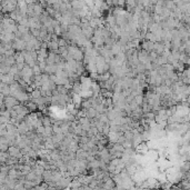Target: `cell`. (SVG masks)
Listing matches in <instances>:
<instances>
[{
	"label": "cell",
	"instance_id": "1",
	"mask_svg": "<svg viewBox=\"0 0 190 190\" xmlns=\"http://www.w3.org/2000/svg\"><path fill=\"white\" fill-rule=\"evenodd\" d=\"M47 45H48V48H49L50 51H57V49H58L59 45L57 41H52V40H50L49 42H47Z\"/></svg>",
	"mask_w": 190,
	"mask_h": 190
},
{
	"label": "cell",
	"instance_id": "2",
	"mask_svg": "<svg viewBox=\"0 0 190 190\" xmlns=\"http://www.w3.org/2000/svg\"><path fill=\"white\" fill-rule=\"evenodd\" d=\"M145 38H146L147 40H149V41H152V42L157 41V37H156V34H155V33H152V32H150V31L146 33Z\"/></svg>",
	"mask_w": 190,
	"mask_h": 190
},
{
	"label": "cell",
	"instance_id": "3",
	"mask_svg": "<svg viewBox=\"0 0 190 190\" xmlns=\"http://www.w3.org/2000/svg\"><path fill=\"white\" fill-rule=\"evenodd\" d=\"M40 96H41V90H38V89L33 90L32 93H31V97H32L33 99H36V98H39Z\"/></svg>",
	"mask_w": 190,
	"mask_h": 190
},
{
	"label": "cell",
	"instance_id": "4",
	"mask_svg": "<svg viewBox=\"0 0 190 190\" xmlns=\"http://www.w3.org/2000/svg\"><path fill=\"white\" fill-rule=\"evenodd\" d=\"M81 106H82L83 109H88V108L92 107V105H91L90 99H89V100H86V101H83L82 103H81Z\"/></svg>",
	"mask_w": 190,
	"mask_h": 190
},
{
	"label": "cell",
	"instance_id": "5",
	"mask_svg": "<svg viewBox=\"0 0 190 190\" xmlns=\"http://www.w3.org/2000/svg\"><path fill=\"white\" fill-rule=\"evenodd\" d=\"M58 45H59V47H64V46H67V40L65 39V38H59Z\"/></svg>",
	"mask_w": 190,
	"mask_h": 190
},
{
	"label": "cell",
	"instance_id": "6",
	"mask_svg": "<svg viewBox=\"0 0 190 190\" xmlns=\"http://www.w3.org/2000/svg\"><path fill=\"white\" fill-rule=\"evenodd\" d=\"M124 3H126V0H117V7L122 8L124 7Z\"/></svg>",
	"mask_w": 190,
	"mask_h": 190
}]
</instances>
